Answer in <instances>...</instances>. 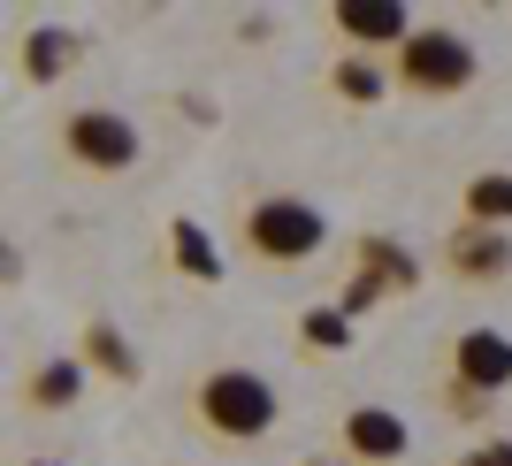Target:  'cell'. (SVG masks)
Instances as JSON below:
<instances>
[{
  "instance_id": "obj_1",
  "label": "cell",
  "mask_w": 512,
  "mask_h": 466,
  "mask_svg": "<svg viewBox=\"0 0 512 466\" xmlns=\"http://www.w3.org/2000/svg\"><path fill=\"white\" fill-rule=\"evenodd\" d=\"M192 428L207 436V444L222 451H245V444H268L283 421V398H276V382L260 375V367H207V375L192 382Z\"/></svg>"
},
{
  "instance_id": "obj_2",
  "label": "cell",
  "mask_w": 512,
  "mask_h": 466,
  "mask_svg": "<svg viewBox=\"0 0 512 466\" xmlns=\"http://www.w3.org/2000/svg\"><path fill=\"white\" fill-rule=\"evenodd\" d=\"M329 245V214L306 191H253L237 207V253L260 268H306Z\"/></svg>"
},
{
  "instance_id": "obj_3",
  "label": "cell",
  "mask_w": 512,
  "mask_h": 466,
  "mask_svg": "<svg viewBox=\"0 0 512 466\" xmlns=\"http://www.w3.org/2000/svg\"><path fill=\"white\" fill-rule=\"evenodd\" d=\"M436 390H444L451 421H490L497 398L512 390V337L474 321L459 337H444V367H436Z\"/></svg>"
},
{
  "instance_id": "obj_4",
  "label": "cell",
  "mask_w": 512,
  "mask_h": 466,
  "mask_svg": "<svg viewBox=\"0 0 512 466\" xmlns=\"http://www.w3.org/2000/svg\"><path fill=\"white\" fill-rule=\"evenodd\" d=\"M54 146H62V161L77 176H92V184H115V176H130L138 161H146V130H138V115H123V107H69L62 123H54Z\"/></svg>"
},
{
  "instance_id": "obj_5",
  "label": "cell",
  "mask_w": 512,
  "mask_h": 466,
  "mask_svg": "<svg viewBox=\"0 0 512 466\" xmlns=\"http://www.w3.org/2000/svg\"><path fill=\"white\" fill-rule=\"evenodd\" d=\"M482 77V46L451 23H421L398 54H390V85L406 100H459V92Z\"/></svg>"
},
{
  "instance_id": "obj_6",
  "label": "cell",
  "mask_w": 512,
  "mask_h": 466,
  "mask_svg": "<svg viewBox=\"0 0 512 466\" xmlns=\"http://www.w3.org/2000/svg\"><path fill=\"white\" fill-rule=\"evenodd\" d=\"M344 253H352V268H344L337 306H344L352 321H360L367 306H383V298H413V291H421V253H413V245H398V237L360 230Z\"/></svg>"
},
{
  "instance_id": "obj_7",
  "label": "cell",
  "mask_w": 512,
  "mask_h": 466,
  "mask_svg": "<svg viewBox=\"0 0 512 466\" xmlns=\"http://www.w3.org/2000/svg\"><path fill=\"white\" fill-rule=\"evenodd\" d=\"M321 31L337 39V54L390 62V54L421 31V16H413L406 0H329V8H321Z\"/></svg>"
},
{
  "instance_id": "obj_8",
  "label": "cell",
  "mask_w": 512,
  "mask_h": 466,
  "mask_svg": "<svg viewBox=\"0 0 512 466\" xmlns=\"http://www.w3.org/2000/svg\"><path fill=\"white\" fill-rule=\"evenodd\" d=\"M329 444H337V459H344V466H406L413 428H406V413H398V405L360 398V405H344V413H337Z\"/></svg>"
},
{
  "instance_id": "obj_9",
  "label": "cell",
  "mask_w": 512,
  "mask_h": 466,
  "mask_svg": "<svg viewBox=\"0 0 512 466\" xmlns=\"http://www.w3.org/2000/svg\"><path fill=\"white\" fill-rule=\"evenodd\" d=\"M436 260H444V276L459 283V291H490V283L512 276V230H474V222H451L444 245H436Z\"/></svg>"
},
{
  "instance_id": "obj_10",
  "label": "cell",
  "mask_w": 512,
  "mask_h": 466,
  "mask_svg": "<svg viewBox=\"0 0 512 466\" xmlns=\"http://www.w3.org/2000/svg\"><path fill=\"white\" fill-rule=\"evenodd\" d=\"M92 390V367L77 360V352H62V360H39L31 375L16 382V405L23 413H39V421H62V413H77Z\"/></svg>"
},
{
  "instance_id": "obj_11",
  "label": "cell",
  "mask_w": 512,
  "mask_h": 466,
  "mask_svg": "<svg viewBox=\"0 0 512 466\" xmlns=\"http://www.w3.org/2000/svg\"><path fill=\"white\" fill-rule=\"evenodd\" d=\"M77 62H85V31H69V23H31L16 39V77L23 85H62Z\"/></svg>"
},
{
  "instance_id": "obj_12",
  "label": "cell",
  "mask_w": 512,
  "mask_h": 466,
  "mask_svg": "<svg viewBox=\"0 0 512 466\" xmlns=\"http://www.w3.org/2000/svg\"><path fill=\"white\" fill-rule=\"evenodd\" d=\"M77 360L92 367V382H115V390H138V375H146V360H138V344L115 329L107 314H92L85 329H77Z\"/></svg>"
},
{
  "instance_id": "obj_13",
  "label": "cell",
  "mask_w": 512,
  "mask_h": 466,
  "mask_svg": "<svg viewBox=\"0 0 512 466\" xmlns=\"http://www.w3.org/2000/svg\"><path fill=\"white\" fill-rule=\"evenodd\" d=\"M169 268H176V283H199V291H214L230 276V260H222V245L207 237L199 214H169Z\"/></svg>"
},
{
  "instance_id": "obj_14",
  "label": "cell",
  "mask_w": 512,
  "mask_h": 466,
  "mask_svg": "<svg viewBox=\"0 0 512 466\" xmlns=\"http://www.w3.org/2000/svg\"><path fill=\"white\" fill-rule=\"evenodd\" d=\"M390 62H367V54H329V100L344 107H383L390 100Z\"/></svg>"
},
{
  "instance_id": "obj_15",
  "label": "cell",
  "mask_w": 512,
  "mask_h": 466,
  "mask_svg": "<svg viewBox=\"0 0 512 466\" xmlns=\"http://www.w3.org/2000/svg\"><path fill=\"white\" fill-rule=\"evenodd\" d=\"M459 222L474 230H512V169H474L459 184Z\"/></svg>"
},
{
  "instance_id": "obj_16",
  "label": "cell",
  "mask_w": 512,
  "mask_h": 466,
  "mask_svg": "<svg viewBox=\"0 0 512 466\" xmlns=\"http://www.w3.org/2000/svg\"><path fill=\"white\" fill-rule=\"evenodd\" d=\"M352 329H360V321L344 314L337 298H321V306L299 314V352L306 360H337V352H352Z\"/></svg>"
},
{
  "instance_id": "obj_17",
  "label": "cell",
  "mask_w": 512,
  "mask_h": 466,
  "mask_svg": "<svg viewBox=\"0 0 512 466\" xmlns=\"http://www.w3.org/2000/svg\"><path fill=\"white\" fill-rule=\"evenodd\" d=\"M451 466H512V436H482L474 451H459Z\"/></svg>"
},
{
  "instance_id": "obj_18",
  "label": "cell",
  "mask_w": 512,
  "mask_h": 466,
  "mask_svg": "<svg viewBox=\"0 0 512 466\" xmlns=\"http://www.w3.org/2000/svg\"><path fill=\"white\" fill-rule=\"evenodd\" d=\"M23 276H31V260H23V245L8 237V245H0V283H8V291H23Z\"/></svg>"
},
{
  "instance_id": "obj_19",
  "label": "cell",
  "mask_w": 512,
  "mask_h": 466,
  "mask_svg": "<svg viewBox=\"0 0 512 466\" xmlns=\"http://www.w3.org/2000/svg\"><path fill=\"white\" fill-rule=\"evenodd\" d=\"M299 466H344V459H299Z\"/></svg>"
},
{
  "instance_id": "obj_20",
  "label": "cell",
  "mask_w": 512,
  "mask_h": 466,
  "mask_svg": "<svg viewBox=\"0 0 512 466\" xmlns=\"http://www.w3.org/2000/svg\"><path fill=\"white\" fill-rule=\"evenodd\" d=\"M23 466H62V459H23Z\"/></svg>"
}]
</instances>
